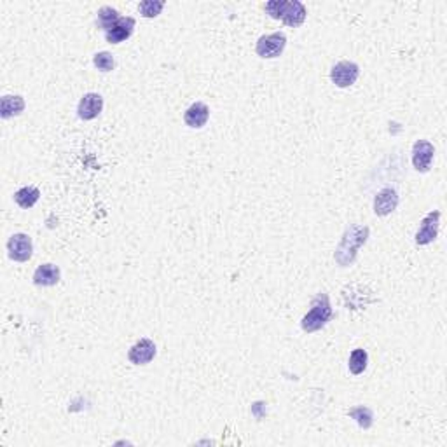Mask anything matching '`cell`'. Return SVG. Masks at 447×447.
<instances>
[{"label": "cell", "instance_id": "8992f818", "mask_svg": "<svg viewBox=\"0 0 447 447\" xmlns=\"http://www.w3.org/2000/svg\"><path fill=\"white\" fill-rule=\"evenodd\" d=\"M358 75H360V66L353 62L342 60V62L335 63L331 71V81L334 82L337 88H350L357 82Z\"/></svg>", "mask_w": 447, "mask_h": 447}, {"label": "cell", "instance_id": "30bf717a", "mask_svg": "<svg viewBox=\"0 0 447 447\" xmlns=\"http://www.w3.org/2000/svg\"><path fill=\"white\" fill-rule=\"evenodd\" d=\"M135 25L136 21L133 20V18H129V16H121L119 20L114 21L112 25H110L105 31V39L109 44H121L125 42L126 39H129L133 34V30H135Z\"/></svg>", "mask_w": 447, "mask_h": 447}, {"label": "cell", "instance_id": "d6986e66", "mask_svg": "<svg viewBox=\"0 0 447 447\" xmlns=\"http://www.w3.org/2000/svg\"><path fill=\"white\" fill-rule=\"evenodd\" d=\"M164 8L163 0H144L138 4V11L144 18H156L161 14Z\"/></svg>", "mask_w": 447, "mask_h": 447}, {"label": "cell", "instance_id": "44dd1931", "mask_svg": "<svg viewBox=\"0 0 447 447\" xmlns=\"http://www.w3.org/2000/svg\"><path fill=\"white\" fill-rule=\"evenodd\" d=\"M93 63L98 71L101 72H110L114 71V66H116V60H114V56L110 55V53H107V51L97 53V55L93 56Z\"/></svg>", "mask_w": 447, "mask_h": 447}, {"label": "cell", "instance_id": "ac0fdd59", "mask_svg": "<svg viewBox=\"0 0 447 447\" xmlns=\"http://www.w3.org/2000/svg\"><path fill=\"white\" fill-rule=\"evenodd\" d=\"M348 416L353 418L355 421L358 423V426L367 430V428L372 426L374 423V414L369 407H363V405H358V407H353L350 412H348Z\"/></svg>", "mask_w": 447, "mask_h": 447}, {"label": "cell", "instance_id": "5bb4252c", "mask_svg": "<svg viewBox=\"0 0 447 447\" xmlns=\"http://www.w3.org/2000/svg\"><path fill=\"white\" fill-rule=\"evenodd\" d=\"M60 278H62V272L55 264H42L34 272V283L37 287H55L58 285Z\"/></svg>", "mask_w": 447, "mask_h": 447}, {"label": "cell", "instance_id": "9a60e30c", "mask_svg": "<svg viewBox=\"0 0 447 447\" xmlns=\"http://www.w3.org/2000/svg\"><path fill=\"white\" fill-rule=\"evenodd\" d=\"M25 110V100L20 94H5L0 100V116L2 119H11L14 116H20Z\"/></svg>", "mask_w": 447, "mask_h": 447}, {"label": "cell", "instance_id": "7c38bea8", "mask_svg": "<svg viewBox=\"0 0 447 447\" xmlns=\"http://www.w3.org/2000/svg\"><path fill=\"white\" fill-rule=\"evenodd\" d=\"M103 110V98L98 93H86L77 107V116L82 121H93Z\"/></svg>", "mask_w": 447, "mask_h": 447}, {"label": "cell", "instance_id": "6da1fadb", "mask_svg": "<svg viewBox=\"0 0 447 447\" xmlns=\"http://www.w3.org/2000/svg\"><path fill=\"white\" fill-rule=\"evenodd\" d=\"M369 227L362 226V224H351V226L344 231L334 253L335 262H337L341 268H348V266L353 264L360 246L366 245L367 240H369Z\"/></svg>", "mask_w": 447, "mask_h": 447}, {"label": "cell", "instance_id": "8fae6325", "mask_svg": "<svg viewBox=\"0 0 447 447\" xmlns=\"http://www.w3.org/2000/svg\"><path fill=\"white\" fill-rule=\"evenodd\" d=\"M398 201H400L398 192L392 187H385L374 198V214L379 215V217H386V215L397 210Z\"/></svg>", "mask_w": 447, "mask_h": 447}, {"label": "cell", "instance_id": "2e32d148", "mask_svg": "<svg viewBox=\"0 0 447 447\" xmlns=\"http://www.w3.org/2000/svg\"><path fill=\"white\" fill-rule=\"evenodd\" d=\"M40 198V191L37 187H21L20 191L14 192V201L18 203V206H21L23 210H30L31 206L36 205Z\"/></svg>", "mask_w": 447, "mask_h": 447}, {"label": "cell", "instance_id": "9c48e42d", "mask_svg": "<svg viewBox=\"0 0 447 447\" xmlns=\"http://www.w3.org/2000/svg\"><path fill=\"white\" fill-rule=\"evenodd\" d=\"M433 156H435V147L428 140H418L412 145V166L420 173H426L430 170Z\"/></svg>", "mask_w": 447, "mask_h": 447}, {"label": "cell", "instance_id": "ba28073f", "mask_svg": "<svg viewBox=\"0 0 447 447\" xmlns=\"http://www.w3.org/2000/svg\"><path fill=\"white\" fill-rule=\"evenodd\" d=\"M156 353L157 348L156 344H154V341L144 337L140 339V341H136L135 344L129 348L128 358L133 366H147V363H151L152 360H154Z\"/></svg>", "mask_w": 447, "mask_h": 447}, {"label": "cell", "instance_id": "e0dca14e", "mask_svg": "<svg viewBox=\"0 0 447 447\" xmlns=\"http://www.w3.org/2000/svg\"><path fill=\"white\" fill-rule=\"evenodd\" d=\"M367 363H369V353L363 348H357L351 351L350 363H348L351 374H355V376L362 374L367 369Z\"/></svg>", "mask_w": 447, "mask_h": 447}, {"label": "cell", "instance_id": "277c9868", "mask_svg": "<svg viewBox=\"0 0 447 447\" xmlns=\"http://www.w3.org/2000/svg\"><path fill=\"white\" fill-rule=\"evenodd\" d=\"M285 46H287V37H285L283 31H274V34L262 36L261 39L257 40L255 51L261 58L272 60L278 58L283 53Z\"/></svg>", "mask_w": 447, "mask_h": 447}, {"label": "cell", "instance_id": "3957f363", "mask_svg": "<svg viewBox=\"0 0 447 447\" xmlns=\"http://www.w3.org/2000/svg\"><path fill=\"white\" fill-rule=\"evenodd\" d=\"M334 316V311H332L331 301H329V296L327 294H322L320 292L318 296L311 301V309L301 322V327L303 331L311 334V332L320 331L327 323L331 322V318Z\"/></svg>", "mask_w": 447, "mask_h": 447}, {"label": "cell", "instance_id": "52a82bcc", "mask_svg": "<svg viewBox=\"0 0 447 447\" xmlns=\"http://www.w3.org/2000/svg\"><path fill=\"white\" fill-rule=\"evenodd\" d=\"M439 226H440V212L433 210L428 215H424V218L421 220L420 229L416 231V236H414V242L418 245L424 246L430 245L437 240V234H439Z\"/></svg>", "mask_w": 447, "mask_h": 447}, {"label": "cell", "instance_id": "4fadbf2b", "mask_svg": "<svg viewBox=\"0 0 447 447\" xmlns=\"http://www.w3.org/2000/svg\"><path fill=\"white\" fill-rule=\"evenodd\" d=\"M208 119H210V109H208V105L203 103V101L192 103V105L186 110V114H183L186 125L194 129L203 128V126L208 123Z\"/></svg>", "mask_w": 447, "mask_h": 447}, {"label": "cell", "instance_id": "5b68a950", "mask_svg": "<svg viewBox=\"0 0 447 447\" xmlns=\"http://www.w3.org/2000/svg\"><path fill=\"white\" fill-rule=\"evenodd\" d=\"M8 255L11 261L27 262L34 255V243L31 238L25 233L12 234L8 240Z\"/></svg>", "mask_w": 447, "mask_h": 447}, {"label": "cell", "instance_id": "ffe728a7", "mask_svg": "<svg viewBox=\"0 0 447 447\" xmlns=\"http://www.w3.org/2000/svg\"><path fill=\"white\" fill-rule=\"evenodd\" d=\"M119 18H121L119 11H116V9L110 8V5H103V8L98 11V23H100V27L103 28V30H107V28H109L114 21L119 20Z\"/></svg>", "mask_w": 447, "mask_h": 447}, {"label": "cell", "instance_id": "7a4b0ae2", "mask_svg": "<svg viewBox=\"0 0 447 447\" xmlns=\"http://www.w3.org/2000/svg\"><path fill=\"white\" fill-rule=\"evenodd\" d=\"M266 12L274 20H281L288 27H301L306 20V8L299 0H269L264 5Z\"/></svg>", "mask_w": 447, "mask_h": 447}]
</instances>
